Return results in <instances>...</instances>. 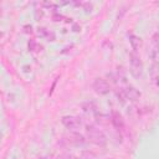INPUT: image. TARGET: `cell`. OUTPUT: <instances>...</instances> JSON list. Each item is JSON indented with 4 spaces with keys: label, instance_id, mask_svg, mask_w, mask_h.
<instances>
[{
    "label": "cell",
    "instance_id": "9a60e30c",
    "mask_svg": "<svg viewBox=\"0 0 159 159\" xmlns=\"http://www.w3.org/2000/svg\"><path fill=\"white\" fill-rule=\"evenodd\" d=\"M82 6H83V9H84L86 12H91L92 9H93V5L89 4V2H82Z\"/></svg>",
    "mask_w": 159,
    "mask_h": 159
},
{
    "label": "cell",
    "instance_id": "7402d4cb",
    "mask_svg": "<svg viewBox=\"0 0 159 159\" xmlns=\"http://www.w3.org/2000/svg\"><path fill=\"white\" fill-rule=\"evenodd\" d=\"M1 35H2V34H1V32H0V37H1Z\"/></svg>",
    "mask_w": 159,
    "mask_h": 159
},
{
    "label": "cell",
    "instance_id": "52a82bcc",
    "mask_svg": "<svg viewBox=\"0 0 159 159\" xmlns=\"http://www.w3.org/2000/svg\"><path fill=\"white\" fill-rule=\"evenodd\" d=\"M37 34H39L40 37L45 39L46 41H51V42H52V41L56 40V35H55L52 31L47 30L46 27H39V29H37Z\"/></svg>",
    "mask_w": 159,
    "mask_h": 159
},
{
    "label": "cell",
    "instance_id": "3957f363",
    "mask_svg": "<svg viewBox=\"0 0 159 159\" xmlns=\"http://www.w3.org/2000/svg\"><path fill=\"white\" fill-rule=\"evenodd\" d=\"M93 89L96 93L101 94V96H106L111 91V84L108 83L107 80L102 78V77H97L94 81H93V84H92Z\"/></svg>",
    "mask_w": 159,
    "mask_h": 159
},
{
    "label": "cell",
    "instance_id": "6da1fadb",
    "mask_svg": "<svg viewBox=\"0 0 159 159\" xmlns=\"http://www.w3.org/2000/svg\"><path fill=\"white\" fill-rule=\"evenodd\" d=\"M86 134H87V138L92 142V143H94L96 145H99V147H103V145H106L107 144V137H106V134L101 130V129H98L97 127H94V125H92V124H87L86 127Z\"/></svg>",
    "mask_w": 159,
    "mask_h": 159
},
{
    "label": "cell",
    "instance_id": "7a4b0ae2",
    "mask_svg": "<svg viewBox=\"0 0 159 159\" xmlns=\"http://www.w3.org/2000/svg\"><path fill=\"white\" fill-rule=\"evenodd\" d=\"M129 62H130V73L135 77L139 78L143 75V62L140 60V56L137 52H130L129 53Z\"/></svg>",
    "mask_w": 159,
    "mask_h": 159
},
{
    "label": "cell",
    "instance_id": "ffe728a7",
    "mask_svg": "<svg viewBox=\"0 0 159 159\" xmlns=\"http://www.w3.org/2000/svg\"><path fill=\"white\" fill-rule=\"evenodd\" d=\"M56 82H57V80L53 81V83H52V86H51V89H50V94L53 92V88H55V86H56Z\"/></svg>",
    "mask_w": 159,
    "mask_h": 159
},
{
    "label": "cell",
    "instance_id": "d6986e66",
    "mask_svg": "<svg viewBox=\"0 0 159 159\" xmlns=\"http://www.w3.org/2000/svg\"><path fill=\"white\" fill-rule=\"evenodd\" d=\"M157 42H158V32H154V35H153V43L155 45V47H157Z\"/></svg>",
    "mask_w": 159,
    "mask_h": 159
},
{
    "label": "cell",
    "instance_id": "4fadbf2b",
    "mask_svg": "<svg viewBox=\"0 0 159 159\" xmlns=\"http://www.w3.org/2000/svg\"><path fill=\"white\" fill-rule=\"evenodd\" d=\"M116 96H117L118 101H119L122 104H124V103H125V97H124V94H123V92H122V91H117V92H116Z\"/></svg>",
    "mask_w": 159,
    "mask_h": 159
},
{
    "label": "cell",
    "instance_id": "e0dca14e",
    "mask_svg": "<svg viewBox=\"0 0 159 159\" xmlns=\"http://www.w3.org/2000/svg\"><path fill=\"white\" fill-rule=\"evenodd\" d=\"M72 31H73V32H80V31H81V25L72 22Z\"/></svg>",
    "mask_w": 159,
    "mask_h": 159
},
{
    "label": "cell",
    "instance_id": "5b68a950",
    "mask_svg": "<svg viewBox=\"0 0 159 159\" xmlns=\"http://www.w3.org/2000/svg\"><path fill=\"white\" fill-rule=\"evenodd\" d=\"M122 92H123L125 99H128L130 102H137L140 98V96H142V93L139 92V89H137L133 86H127Z\"/></svg>",
    "mask_w": 159,
    "mask_h": 159
},
{
    "label": "cell",
    "instance_id": "44dd1931",
    "mask_svg": "<svg viewBox=\"0 0 159 159\" xmlns=\"http://www.w3.org/2000/svg\"><path fill=\"white\" fill-rule=\"evenodd\" d=\"M30 71H31V67H30V66H24V72L27 73V72H30Z\"/></svg>",
    "mask_w": 159,
    "mask_h": 159
},
{
    "label": "cell",
    "instance_id": "ba28073f",
    "mask_svg": "<svg viewBox=\"0 0 159 159\" xmlns=\"http://www.w3.org/2000/svg\"><path fill=\"white\" fill-rule=\"evenodd\" d=\"M128 39H129V43H130V46H132V48H133V51L134 52H137L139 48H140V46H142V39L139 37V36H137V35H134V34H128Z\"/></svg>",
    "mask_w": 159,
    "mask_h": 159
},
{
    "label": "cell",
    "instance_id": "8992f818",
    "mask_svg": "<svg viewBox=\"0 0 159 159\" xmlns=\"http://www.w3.org/2000/svg\"><path fill=\"white\" fill-rule=\"evenodd\" d=\"M111 123L113 124V127L117 130H122L124 128V119H123L122 114L117 111H113L111 113Z\"/></svg>",
    "mask_w": 159,
    "mask_h": 159
},
{
    "label": "cell",
    "instance_id": "ac0fdd59",
    "mask_svg": "<svg viewBox=\"0 0 159 159\" xmlns=\"http://www.w3.org/2000/svg\"><path fill=\"white\" fill-rule=\"evenodd\" d=\"M24 27H25V29H26V30H25V31H26V32H27V34H31V32H32V26H31V25H25V26H24Z\"/></svg>",
    "mask_w": 159,
    "mask_h": 159
},
{
    "label": "cell",
    "instance_id": "5bb4252c",
    "mask_svg": "<svg viewBox=\"0 0 159 159\" xmlns=\"http://www.w3.org/2000/svg\"><path fill=\"white\" fill-rule=\"evenodd\" d=\"M42 6L46 7V9H51V10H56L57 9V5L53 4V2H42Z\"/></svg>",
    "mask_w": 159,
    "mask_h": 159
},
{
    "label": "cell",
    "instance_id": "9c48e42d",
    "mask_svg": "<svg viewBox=\"0 0 159 159\" xmlns=\"http://www.w3.org/2000/svg\"><path fill=\"white\" fill-rule=\"evenodd\" d=\"M81 107H82V111H83L84 113H88V114H89V113L94 114V113H97V112H98L96 103H94V102H92V101L83 102V103L81 104Z\"/></svg>",
    "mask_w": 159,
    "mask_h": 159
},
{
    "label": "cell",
    "instance_id": "2e32d148",
    "mask_svg": "<svg viewBox=\"0 0 159 159\" xmlns=\"http://www.w3.org/2000/svg\"><path fill=\"white\" fill-rule=\"evenodd\" d=\"M42 16H43V11L40 10V9H37V10L35 11V17H36V20H40Z\"/></svg>",
    "mask_w": 159,
    "mask_h": 159
},
{
    "label": "cell",
    "instance_id": "7c38bea8",
    "mask_svg": "<svg viewBox=\"0 0 159 159\" xmlns=\"http://www.w3.org/2000/svg\"><path fill=\"white\" fill-rule=\"evenodd\" d=\"M149 57L153 60L154 65H157V61H158V50H157V47H154V48H153V51L149 53Z\"/></svg>",
    "mask_w": 159,
    "mask_h": 159
},
{
    "label": "cell",
    "instance_id": "8fae6325",
    "mask_svg": "<svg viewBox=\"0 0 159 159\" xmlns=\"http://www.w3.org/2000/svg\"><path fill=\"white\" fill-rule=\"evenodd\" d=\"M27 47H29V51H31V52H39V51L42 50V46H41L35 39H31V40L29 41Z\"/></svg>",
    "mask_w": 159,
    "mask_h": 159
},
{
    "label": "cell",
    "instance_id": "603a6c76",
    "mask_svg": "<svg viewBox=\"0 0 159 159\" xmlns=\"http://www.w3.org/2000/svg\"><path fill=\"white\" fill-rule=\"evenodd\" d=\"M109 159H113V158H109Z\"/></svg>",
    "mask_w": 159,
    "mask_h": 159
},
{
    "label": "cell",
    "instance_id": "30bf717a",
    "mask_svg": "<svg viewBox=\"0 0 159 159\" xmlns=\"http://www.w3.org/2000/svg\"><path fill=\"white\" fill-rule=\"evenodd\" d=\"M70 142L73 143V144H76V145H83V144L86 143V139H84V137H83L82 134H80V133H73V134L71 135V138H70Z\"/></svg>",
    "mask_w": 159,
    "mask_h": 159
},
{
    "label": "cell",
    "instance_id": "277c9868",
    "mask_svg": "<svg viewBox=\"0 0 159 159\" xmlns=\"http://www.w3.org/2000/svg\"><path fill=\"white\" fill-rule=\"evenodd\" d=\"M61 123L65 128L70 130H76L82 125V120L76 116H63L61 119Z\"/></svg>",
    "mask_w": 159,
    "mask_h": 159
}]
</instances>
